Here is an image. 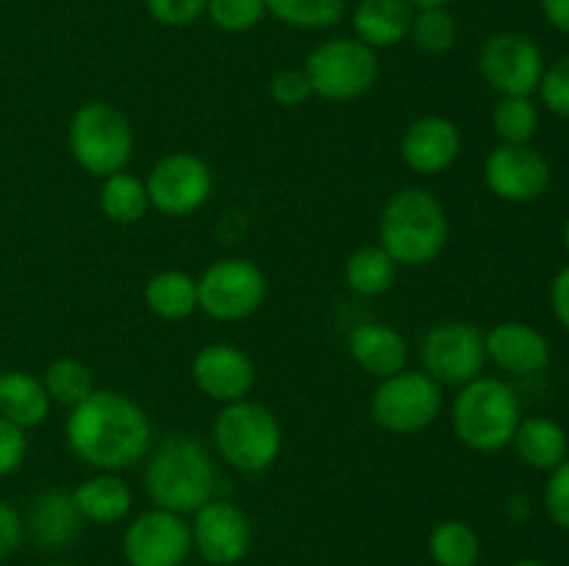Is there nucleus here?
Wrapping results in <instances>:
<instances>
[{
  "instance_id": "40",
  "label": "nucleus",
  "mask_w": 569,
  "mask_h": 566,
  "mask_svg": "<svg viewBox=\"0 0 569 566\" xmlns=\"http://www.w3.org/2000/svg\"><path fill=\"white\" fill-rule=\"evenodd\" d=\"M550 309L559 325L569 333V264L550 283Z\"/></svg>"
},
{
  "instance_id": "19",
  "label": "nucleus",
  "mask_w": 569,
  "mask_h": 566,
  "mask_svg": "<svg viewBox=\"0 0 569 566\" xmlns=\"http://www.w3.org/2000/svg\"><path fill=\"white\" fill-rule=\"evenodd\" d=\"M348 350L361 370L381 377V381L403 372L406 358H409V347H406L403 336L395 327L383 325V322H361V325H356L348 336Z\"/></svg>"
},
{
  "instance_id": "5",
  "label": "nucleus",
  "mask_w": 569,
  "mask_h": 566,
  "mask_svg": "<svg viewBox=\"0 0 569 566\" xmlns=\"http://www.w3.org/2000/svg\"><path fill=\"white\" fill-rule=\"evenodd\" d=\"M214 444L222 461L239 472H264L281 455V425L261 403L237 400L217 414Z\"/></svg>"
},
{
  "instance_id": "35",
  "label": "nucleus",
  "mask_w": 569,
  "mask_h": 566,
  "mask_svg": "<svg viewBox=\"0 0 569 566\" xmlns=\"http://www.w3.org/2000/svg\"><path fill=\"white\" fill-rule=\"evenodd\" d=\"M144 6H148L150 17L161 26L183 28L206 14L209 0H144Z\"/></svg>"
},
{
  "instance_id": "43",
  "label": "nucleus",
  "mask_w": 569,
  "mask_h": 566,
  "mask_svg": "<svg viewBox=\"0 0 569 566\" xmlns=\"http://www.w3.org/2000/svg\"><path fill=\"white\" fill-rule=\"evenodd\" d=\"M561 242H565V250L569 255V216L565 220V228H561Z\"/></svg>"
},
{
  "instance_id": "36",
  "label": "nucleus",
  "mask_w": 569,
  "mask_h": 566,
  "mask_svg": "<svg viewBox=\"0 0 569 566\" xmlns=\"http://www.w3.org/2000/svg\"><path fill=\"white\" fill-rule=\"evenodd\" d=\"M545 508L556 525L569 530V458L550 469L548 483H545Z\"/></svg>"
},
{
  "instance_id": "25",
  "label": "nucleus",
  "mask_w": 569,
  "mask_h": 566,
  "mask_svg": "<svg viewBox=\"0 0 569 566\" xmlns=\"http://www.w3.org/2000/svg\"><path fill=\"white\" fill-rule=\"evenodd\" d=\"M144 305L161 320H187L198 309V281L181 270H164L144 286Z\"/></svg>"
},
{
  "instance_id": "9",
  "label": "nucleus",
  "mask_w": 569,
  "mask_h": 566,
  "mask_svg": "<svg viewBox=\"0 0 569 566\" xmlns=\"http://www.w3.org/2000/svg\"><path fill=\"white\" fill-rule=\"evenodd\" d=\"M264 272L248 259H226L211 264L198 281V309L211 320H248L264 303Z\"/></svg>"
},
{
  "instance_id": "28",
  "label": "nucleus",
  "mask_w": 569,
  "mask_h": 566,
  "mask_svg": "<svg viewBox=\"0 0 569 566\" xmlns=\"http://www.w3.org/2000/svg\"><path fill=\"white\" fill-rule=\"evenodd\" d=\"M428 549H431V558L437 560V566H476L481 558L478 533L459 519L433 527Z\"/></svg>"
},
{
  "instance_id": "13",
  "label": "nucleus",
  "mask_w": 569,
  "mask_h": 566,
  "mask_svg": "<svg viewBox=\"0 0 569 566\" xmlns=\"http://www.w3.org/2000/svg\"><path fill=\"white\" fill-rule=\"evenodd\" d=\"M192 547V527L181 514L153 508L137 516L122 536V553L131 566H181Z\"/></svg>"
},
{
  "instance_id": "7",
  "label": "nucleus",
  "mask_w": 569,
  "mask_h": 566,
  "mask_svg": "<svg viewBox=\"0 0 569 566\" xmlns=\"http://www.w3.org/2000/svg\"><path fill=\"white\" fill-rule=\"evenodd\" d=\"M311 94L331 103L356 100L372 89L378 78V55L361 39L333 37L317 44L306 59Z\"/></svg>"
},
{
  "instance_id": "20",
  "label": "nucleus",
  "mask_w": 569,
  "mask_h": 566,
  "mask_svg": "<svg viewBox=\"0 0 569 566\" xmlns=\"http://www.w3.org/2000/svg\"><path fill=\"white\" fill-rule=\"evenodd\" d=\"M81 511L76 508V499L70 492L50 488L39 494L28 514V533L33 542L44 549H61L72 544L81 533Z\"/></svg>"
},
{
  "instance_id": "23",
  "label": "nucleus",
  "mask_w": 569,
  "mask_h": 566,
  "mask_svg": "<svg viewBox=\"0 0 569 566\" xmlns=\"http://www.w3.org/2000/svg\"><path fill=\"white\" fill-rule=\"evenodd\" d=\"M50 397L42 381L20 370L0 372V416L17 427H37L48 420Z\"/></svg>"
},
{
  "instance_id": "24",
  "label": "nucleus",
  "mask_w": 569,
  "mask_h": 566,
  "mask_svg": "<svg viewBox=\"0 0 569 566\" xmlns=\"http://www.w3.org/2000/svg\"><path fill=\"white\" fill-rule=\"evenodd\" d=\"M72 499H76V508L81 511L83 519L109 525V522H120L131 511L133 497L126 481L103 472V475H94L89 481H83L72 492Z\"/></svg>"
},
{
  "instance_id": "29",
  "label": "nucleus",
  "mask_w": 569,
  "mask_h": 566,
  "mask_svg": "<svg viewBox=\"0 0 569 566\" xmlns=\"http://www.w3.org/2000/svg\"><path fill=\"white\" fill-rule=\"evenodd\" d=\"M267 11L283 26L322 31L337 26L348 11V0H264Z\"/></svg>"
},
{
  "instance_id": "34",
  "label": "nucleus",
  "mask_w": 569,
  "mask_h": 566,
  "mask_svg": "<svg viewBox=\"0 0 569 566\" xmlns=\"http://www.w3.org/2000/svg\"><path fill=\"white\" fill-rule=\"evenodd\" d=\"M539 98L550 114L569 120V53L559 55L550 67H545L539 81Z\"/></svg>"
},
{
  "instance_id": "26",
  "label": "nucleus",
  "mask_w": 569,
  "mask_h": 566,
  "mask_svg": "<svg viewBox=\"0 0 569 566\" xmlns=\"http://www.w3.org/2000/svg\"><path fill=\"white\" fill-rule=\"evenodd\" d=\"M398 264L383 247H359L345 264V283L361 297L383 294L395 283Z\"/></svg>"
},
{
  "instance_id": "41",
  "label": "nucleus",
  "mask_w": 569,
  "mask_h": 566,
  "mask_svg": "<svg viewBox=\"0 0 569 566\" xmlns=\"http://www.w3.org/2000/svg\"><path fill=\"white\" fill-rule=\"evenodd\" d=\"M542 6V14L556 31L569 33V0H539Z\"/></svg>"
},
{
  "instance_id": "22",
  "label": "nucleus",
  "mask_w": 569,
  "mask_h": 566,
  "mask_svg": "<svg viewBox=\"0 0 569 566\" xmlns=\"http://www.w3.org/2000/svg\"><path fill=\"white\" fill-rule=\"evenodd\" d=\"M511 444H515L522 464L539 472L556 469L561 461L569 458L567 431L556 420H548V416H528V420H520Z\"/></svg>"
},
{
  "instance_id": "30",
  "label": "nucleus",
  "mask_w": 569,
  "mask_h": 566,
  "mask_svg": "<svg viewBox=\"0 0 569 566\" xmlns=\"http://www.w3.org/2000/svg\"><path fill=\"white\" fill-rule=\"evenodd\" d=\"M500 144H531L539 131V109L531 98H500L492 111Z\"/></svg>"
},
{
  "instance_id": "10",
  "label": "nucleus",
  "mask_w": 569,
  "mask_h": 566,
  "mask_svg": "<svg viewBox=\"0 0 569 566\" xmlns=\"http://www.w3.org/2000/svg\"><path fill=\"white\" fill-rule=\"evenodd\" d=\"M481 75L500 98H531L545 72V55L528 33L503 31L483 42Z\"/></svg>"
},
{
  "instance_id": "14",
  "label": "nucleus",
  "mask_w": 569,
  "mask_h": 566,
  "mask_svg": "<svg viewBox=\"0 0 569 566\" xmlns=\"http://www.w3.org/2000/svg\"><path fill=\"white\" fill-rule=\"evenodd\" d=\"M483 178L495 198L506 203H533L550 186V164L531 144H498L487 155Z\"/></svg>"
},
{
  "instance_id": "17",
  "label": "nucleus",
  "mask_w": 569,
  "mask_h": 566,
  "mask_svg": "<svg viewBox=\"0 0 569 566\" xmlns=\"http://www.w3.org/2000/svg\"><path fill=\"white\" fill-rule=\"evenodd\" d=\"M459 153L461 131L448 117H420L406 128L400 142V155L417 175H439L450 170Z\"/></svg>"
},
{
  "instance_id": "12",
  "label": "nucleus",
  "mask_w": 569,
  "mask_h": 566,
  "mask_svg": "<svg viewBox=\"0 0 569 566\" xmlns=\"http://www.w3.org/2000/svg\"><path fill=\"white\" fill-rule=\"evenodd\" d=\"M211 186V170L192 153L164 155L144 181L150 205L167 216H187L198 211L209 200Z\"/></svg>"
},
{
  "instance_id": "27",
  "label": "nucleus",
  "mask_w": 569,
  "mask_h": 566,
  "mask_svg": "<svg viewBox=\"0 0 569 566\" xmlns=\"http://www.w3.org/2000/svg\"><path fill=\"white\" fill-rule=\"evenodd\" d=\"M100 209H103V214L111 222H120V225L139 222L150 209L144 181H139L131 172H114V175H109L103 189H100Z\"/></svg>"
},
{
  "instance_id": "4",
  "label": "nucleus",
  "mask_w": 569,
  "mask_h": 566,
  "mask_svg": "<svg viewBox=\"0 0 569 566\" xmlns=\"http://www.w3.org/2000/svg\"><path fill=\"white\" fill-rule=\"evenodd\" d=\"M453 431L476 453H500L515 438L522 420L520 397L500 377H481L465 383L453 400Z\"/></svg>"
},
{
  "instance_id": "44",
  "label": "nucleus",
  "mask_w": 569,
  "mask_h": 566,
  "mask_svg": "<svg viewBox=\"0 0 569 566\" xmlns=\"http://www.w3.org/2000/svg\"><path fill=\"white\" fill-rule=\"evenodd\" d=\"M511 566H545V564H539V560H517V564Z\"/></svg>"
},
{
  "instance_id": "33",
  "label": "nucleus",
  "mask_w": 569,
  "mask_h": 566,
  "mask_svg": "<svg viewBox=\"0 0 569 566\" xmlns=\"http://www.w3.org/2000/svg\"><path fill=\"white\" fill-rule=\"evenodd\" d=\"M206 14L220 31L242 33L259 26L261 17L267 14V6L264 0H209Z\"/></svg>"
},
{
  "instance_id": "8",
  "label": "nucleus",
  "mask_w": 569,
  "mask_h": 566,
  "mask_svg": "<svg viewBox=\"0 0 569 566\" xmlns=\"http://www.w3.org/2000/svg\"><path fill=\"white\" fill-rule=\"evenodd\" d=\"M442 411V392L439 383L426 372H398L392 377H383L376 388L370 403V414L376 425L389 433H417L433 425V420Z\"/></svg>"
},
{
  "instance_id": "15",
  "label": "nucleus",
  "mask_w": 569,
  "mask_h": 566,
  "mask_svg": "<svg viewBox=\"0 0 569 566\" xmlns=\"http://www.w3.org/2000/svg\"><path fill=\"white\" fill-rule=\"evenodd\" d=\"M192 538L198 553L214 566H231L248 555L250 522L237 505L209 499L194 511Z\"/></svg>"
},
{
  "instance_id": "37",
  "label": "nucleus",
  "mask_w": 569,
  "mask_h": 566,
  "mask_svg": "<svg viewBox=\"0 0 569 566\" xmlns=\"http://www.w3.org/2000/svg\"><path fill=\"white\" fill-rule=\"evenodd\" d=\"M270 94L278 105L295 109V105L306 103V98L311 94L309 75H306V70H298V67L276 72V78L270 81Z\"/></svg>"
},
{
  "instance_id": "16",
  "label": "nucleus",
  "mask_w": 569,
  "mask_h": 566,
  "mask_svg": "<svg viewBox=\"0 0 569 566\" xmlns=\"http://www.w3.org/2000/svg\"><path fill=\"white\" fill-rule=\"evenodd\" d=\"M192 377L200 392L220 403H237L250 394L256 383V366L233 344H209L192 361Z\"/></svg>"
},
{
  "instance_id": "31",
  "label": "nucleus",
  "mask_w": 569,
  "mask_h": 566,
  "mask_svg": "<svg viewBox=\"0 0 569 566\" xmlns=\"http://www.w3.org/2000/svg\"><path fill=\"white\" fill-rule=\"evenodd\" d=\"M409 37L415 39L422 53L445 55L448 50H453L456 39H459V22L450 14L448 6H442V9H417Z\"/></svg>"
},
{
  "instance_id": "32",
  "label": "nucleus",
  "mask_w": 569,
  "mask_h": 566,
  "mask_svg": "<svg viewBox=\"0 0 569 566\" xmlns=\"http://www.w3.org/2000/svg\"><path fill=\"white\" fill-rule=\"evenodd\" d=\"M44 392H48L50 403H61V405H78L81 400H87L89 394L94 392L92 388V375H89L87 364L76 358H59L44 370V381H42Z\"/></svg>"
},
{
  "instance_id": "11",
  "label": "nucleus",
  "mask_w": 569,
  "mask_h": 566,
  "mask_svg": "<svg viewBox=\"0 0 569 566\" xmlns=\"http://www.w3.org/2000/svg\"><path fill=\"white\" fill-rule=\"evenodd\" d=\"M422 372L445 386L476 381L487 361L483 333L470 322H442L426 333L420 347Z\"/></svg>"
},
{
  "instance_id": "21",
  "label": "nucleus",
  "mask_w": 569,
  "mask_h": 566,
  "mask_svg": "<svg viewBox=\"0 0 569 566\" xmlns=\"http://www.w3.org/2000/svg\"><path fill=\"white\" fill-rule=\"evenodd\" d=\"M415 9L406 0H359L353 9L356 39L372 50L392 48L409 39Z\"/></svg>"
},
{
  "instance_id": "6",
  "label": "nucleus",
  "mask_w": 569,
  "mask_h": 566,
  "mask_svg": "<svg viewBox=\"0 0 569 566\" xmlns=\"http://www.w3.org/2000/svg\"><path fill=\"white\" fill-rule=\"evenodd\" d=\"M70 150L89 175L109 178L122 172L133 153L128 117L103 100L83 103L70 122Z\"/></svg>"
},
{
  "instance_id": "18",
  "label": "nucleus",
  "mask_w": 569,
  "mask_h": 566,
  "mask_svg": "<svg viewBox=\"0 0 569 566\" xmlns=\"http://www.w3.org/2000/svg\"><path fill=\"white\" fill-rule=\"evenodd\" d=\"M487 358L511 375H537L550 364V342L528 322H500L483 336Z\"/></svg>"
},
{
  "instance_id": "2",
  "label": "nucleus",
  "mask_w": 569,
  "mask_h": 566,
  "mask_svg": "<svg viewBox=\"0 0 569 566\" xmlns=\"http://www.w3.org/2000/svg\"><path fill=\"white\" fill-rule=\"evenodd\" d=\"M142 481L156 508L194 514L214 494V464L192 436H170L150 453Z\"/></svg>"
},
{
  "instance_id": "3",
  "label": "nucleus",
  "mask_w": 569,
  "mask_h": 566,
  "mask_svg": "<svg viewBox=\"0 0 569 566\" xmlns=\"http://www.w3.org/2000/svg\"><path fill=\"white\" fill-rule=\"evenodd\" d=\"M448 242V214L426 189L392 194L381 214V247L395 264L420 266L437 259Z\"/></svg>"
},
{
  "instance_id": "42",
  "label": "nucleus",
  "mask_w": 569,
  "mask_h": 566,
  "mask_svg": "<svg viewBox=\"0 0 569 566\" xmlns=\"http://www.w3.org/2000/svg\"><path fill=\"white\" fill-rule=\"evenodd\" d=\"M411 9H442V6L453 3V0H406Z\"/></svg>"
},
{
  "instance_id": "1",
  "label": "nucleus",
  "mask_w": 569,
  "mask_h": 566,
  "mask_svg": "<svg viewBox=\"0 0 569 566\" xmlns=\"http://www.w3.org/2000/svg\"><path fill=\"white\" fill-rule=\"evenodd\" d=\"M64 436L83 464L120 472L148 458L153 427L133 400L117 392H92L70 408Z\"/></svg>"
},
{
  "instance_id": "39",
  "label": "nucleus",
  "mask_w": 569,
  "mask_h": 566,
  "mask_svg": "<svg viewBox=\"0 0 569 566\" xmlns=\"http://www.w3.org/2000/svg\"><path fill=\"white\" fill-rule=\"evenodd\" d=\"M22 530H26V527H22L20 514H17L9 503L0 499V560H6L17 547H20Z\"/></svg>"
},
{
  "instance_id": "38",
  "label": "nucleus",
  "mask_w": 569,
  "mask_h": 566,
  "mask_svg": "<svg viewBox=\"0 0 569 566\" xmlns=\"http://www.w3.org/2000/svg\"><path fill=\"white\" fill-rule=\"evenodd\" d=\"M26 453H28L26 431L11 425L9 420L0 416V477H9L11 472L20 469Z\"/></svg>"
}]
</instances>
